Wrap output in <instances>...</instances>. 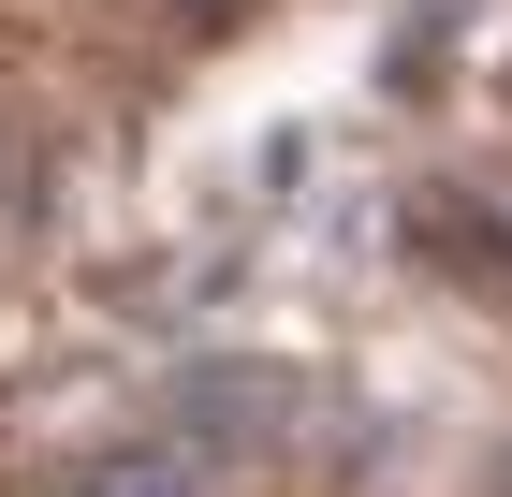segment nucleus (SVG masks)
Masks as SVG:
<instances>
[{
    "label": "nucleus",
    "instance_id": "obj_3",
    "mask_svg": "<svg viewBox=\"0 0 512 497\" xmlns=\"http://www.w3.org/2000/svg\"><path fill=\"white\" fill-rule=\"evenodd\" d=\"M176 15H235V0H176Z\"/></svg>",
    "mask_w": 512,
    "mask_h": 497
},
{
    "label": "nucleus",
    "instance_id": "obj_1",
    "mask_svg": "<svg viewBox=\"0 0 512 497\" xmlns=\"http://www.w3.org/2000/svg\"><path fill=\"white\" fill-rule=\"evenodd\" d=\"M176 410H191L205 439H264V424L293 410V381H278V366H249V381H191V395H176Z\"/></svg>",
    "mask_w": 512,
    "mask_h": 497
},
{
    "label": "nucleus",
    "instance_id": "obj_2",
    "mask_svg": "<svg viewBox=\"0 0 512 497\" xmlns=\"http://www.w3.org/2000/svg\"><path fill=\"white\" fill-rule=\"evenodd\" d=\"M59 497H191V483H176V454H118V468H88V483H59Z\"/></svg>",
    "mask_w": 512,
    "mask_h": 497
},
{
    "label": "nucleus",
    "instance_id": "obj_4",
    "mask_svg": "<svg viewBox=\"0 0 512 497\" xmlns=\"http://www.w3.org/2000/svg\"><path fill=\"white\" fill-rule=\"evenodd\" d=\"M498 497H512V483H498Z\"/></svg>",
    "mask_w": 512,
    "mask_h": 497
}]
</instances>
